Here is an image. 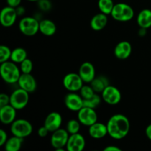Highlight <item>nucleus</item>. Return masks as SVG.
Instances as JSON below:
<instances>
[{"label": "nucleus", "instance_id": "obj_39", "mask_svg": "<svg viewBox=\"0 0 151 151\" xmlns=\"http://www.w3.org/2000/svg\"><path fill=\"white\" fill-rule=\"evenodd\" d=\"M145 134L147 138L151 141V124L147 125V127L145 129Z\"/></svg>", "mask_w": 151, "mask_h": 151}, {"label": "nucleus", "instance_id": "obj_6", "mask_svg": "<svg viewBox=\"0 0 151 151\" xmlns=\"http://www.w3.org/2000/svg\"><path fill=\"white\" fill-rule=\"evenodd\" d=\"M29 94V92L22 88H17L10 96V104L16 110L23 109L28 104Z\"/></svg>", "mask_w": 151, "mask_h": 151}, {"label": "nucleus", "instance_id": "obj_23", "mask_svg": "<svg viewBox=\"0 0 151 151\" xmlns=\"http://www.w3.org/2000/svg\"><path fill=\"white\" fill-rule=\"evenodd\" d=\"M24 139L13 136L7 140L4 144V150L6 151H19L21 149Z\"/></svg>", "mask_w": 151, "mask_h": 151}, {"label": "nucleus", "instance_id": "obj_29", "mask_svg": "<svg viewBox=\"0 0 151 151\" xmlns=\"http://www.w3.org/2000/svg\"><path fill=\"white\" fill-rule=\"evenodd\" d=\"M11 53L12 51L8 47L5 45H1L0 47V63H4L10 59Z\"/></svg>", "mask_w": 151, "mask_h": 151}, {"label": "nucleus", "instance_id": "obj_20", "mask_svg": "<svg viewBox=\"0 0 151 151\" xmlns=\"http://www.w3.org/2000/svg\"><path fill=\"white\" fill-rule=\"evenodd\" d=\"M108 23L107 15L103 13L95 15L90 22V26L93 30L100 31L106 27Z\"/></svg>", "mask_w": 151, "mask_h": 151}, {"label": "nucleus", "instance_id": "obj_19", "mask_svg": "<svg viewBox=\"0 0 151 151\" xmlns=\"http://www.w3.org/2000/svg\"><path fill=\"white\" fill-rule=\"evenodd\" d=\"M88 134L94 139H102L108 134L107 125L101 122H95L88 127Z\"/></svg>", "mask_w": 151, "mask_h": 151}, {"label": "nucleus", "instance_id": "obj_16", "mask_svg": "<svg viewBox=\"0 0 151 151\" xmlns=\"http://www.w3.org/2000/svg\"><path fill=\"white\" fill-rule=\"evenodd\" d=\"M16 109L10 104L0 107V120L4 125H11L16 120Z\"/></svg>", "mask_w": 151, "mask_h": 151}, {"label": "nucleus", "instance_id": "obj_4", "mask_svg": "<svg viewBox=\"0 0 151 151\" xmlns=\"http://www.w3.org/2000/svg\"><path fill=\"white\" fill-rule=\"evenodd\" d=\"M10 131L13 136L24 139L32 134V126L26 119H16L10 125Z\"/></svg>", "mask_w": 151, "mask_h": 151}, {"label": "nucleus", "instance_id": "obj_37", "mask_svg": "<svg viewBox=\"0 0 151 151\" xmlns=\"http://www.w3.org/2000/svg\"><path fill=\"white\" fill-rule=\"evenodd\" d=\"M104 151H121V149L119 147H116V146H111L109 145L108 147H105Z\"/></svg>", "mask_w": 151, "mask_h": 151}, {"label": "nucleus", "instance_id": "obj_8", "mask_svg": "<svg viewBox=\"0 0 151 151\" xmlns=\"http://www.w3.org/2000/svg\"><path fill=\"white\" fill-rule=\"evenodd\" d=\"M83 81L81 78L79 74L77 73H69L63 78V86L68 91H80L82 88Z\"/></svg>", "mask_w": 151, "mask_h": 151}, {"label": "nucleus", "instance_id": "obj_26", "mask_svg": "<svg viewBox=\"0 0 151 151\" xmlns=\"http://www.w3.org/2000/svg\"><path fill=\"white\" fill-rule=\"evenodd\" d=\"M97 4L101 13L106 15L111 14L114 7L113 0H99Z\"/></svg>", "mask_w": 151, "mask_h": 151}, {"label": "nucleus", "instance_id": "obj_18", "mask_svg": "<svg viewBox=\"0 0 151 151\" xmlns=\"http://www.w3.org/2000/svg\"><path fill=\"white\" fill-rule=\"evenodd\" d=\"M131 52H132L131 44L126 41L118 43L114 48L115 56L120 60H125L130 57Z\"/></svg>", "mask_w": 151, "mask_h": 151}, {"label": "nucleus", "instance_id": "obj_1", "mask_svg": "<svg viewBox=\"0 0 151 151\" xmlns=\"http://www.w3.org/2000/svg\"><path fill=\"white\" fill-rule=\"evenodd\" d=\"M108 134L114 139L125 138L130 131L129 119L125 115L117 114L109 119L107 124Z\"/></svg>", "mask_w": 151, "mask_h": 151}, {"label": "nucleus", "instance_id": "obj_34", "mask_svg": "<svg viewBox=\"0 0 151 151\" xmlns=\"http://www.w3.org/2000/svg\"><path fill=\"white\" fill-rule=\"evenodd\" d=\"M7 139V133L4 130H0V146H4Z\"/></svg>", "mask_w": 151, "mask_h": 151}, {"label": "nucleus", "instance_id": "obj_33", "mask_svg": "<svg viewBox=\"0 0 151 151\" xmlns=\"http://www.w3.org/2000/svg\"><path fill=\"white\" fill-rule=\"evenodd\" d=\"M8 104H10V96L1 93L0 94V107H3Z\"/></svg>", "mask_w": 151, "mask_h": 151}, {"label": "nucleus", "instance_id": "obj_38", "mask_svg": "<svg viewBox=\"0 0 151 151\" xmlns=\"http://www.w3.org/2000/svg\"><path fill=\"white\" fill-rule=\"evenodd\" d=\"M16 13H17L18 16H22V15H23L25 12L24 8L20 5H19V7H16Z\"/></svg>", "mask_w": 151, "mask_h": 151}, {"label": "nucleus", "instance_id": "obj_32", "mask_svg": "<svg viewBox=\"0 0 151 151\" xmlns=\"http://www.w3.org/2000/svg\"><path fill=\"white\" fill-rule=\"evenodd\" d=\"M38 2V7L43 11H49L52 8V3L50 0H39Z\"/></svg>", "mask_w": 151, "mask_h": 151}, {"label": "nucleus", "instance_id": "obj_12", "mask_svg": "<svg viewBox=\"0 0 151 151\" xmlns=\"http://www.w3.org/2000/svg\"><path fill=\"white\" fill-rule=\"evenodd\" d=\"M64 103L69 110L78 112L83 107V98L76 93L71 92L65 97Z\"/></svg>", "mask_w": 151, "mask_h": 151}, {"label": "nucleus", "instance_id": "obj_36", "mask_svg": "<svg viewBox=\"0 0 151 151\" xmlns=\"http://www.w3.org/2000/svg\"><path fill=\"white\" fill-rule=\"evenodd\" d=\"M7 3V5L10 6L12 7H17L20 5L22 0H6Z\"/></svg>", "mask_w": 151, "mask_h": 151}, {"label": "nucleus", "instance_id": "obj_24", "mask_svg": "<svg viewBox=\"0 0 151 151\" xmlns=\"http://www.w3.org/2000/svg\"><path fill=\"white\" fill-rule=\"evenodd\" d=\"M90 84L94 91L97 94L103 92V90L109 85L108 80L103 76L97 77V78L95 77V78L90 83Z\"/></svg>", "mask_w": 151, "mask_h": 151}, {"label": "nucleus", "instance_id": "obj_2", "mask_svg": "<svg viewBox=\"0 0 151 151\" xmlns=\"http://www.w3.org/2000/svg\"><path fill=\"white\" fill-rule=\"evenodd\" d=\"M21 70L16 63L13 61H5L1 63L0 73L4 82L7 83H18L21 76Z\"/></svg>", "mask_w": 151, "mask_h": 151}, {"label": "nucleus", "instance_id": "obj_14", "mask_svg": "<svg viewBox=\"0 0 151 151\" xmlns=\"http://www.w3.org/2000/svg\"><path fill=\"white\" fill-rule=\"evenodd\" d=\"M19 88L25 90L29 93H32L37 88V83L35 78L31 73H22L18 81Z\"/></svg>", "mask_w": 151, "mask_h": 151}, {"label": "nucleus", "instance_id": "obj_3", "mask_svg": "<svg viewBox=\"0 0 151 151\" xmlns=\"http://www.w3.org/2000/svg\"><path fill=\"white\" fill-rule=\"evenodd\" d=\"M111 15L114 19L118 22H128L134 18V11L128 4L118 3L114 4Z\"/></svg>", "mask_w": 151, "mask_h": 151}, {"label": "nucleus", "instance_id": "obj_21", "mask_svg": "<svg viewBox=\"0 0 151 151\" xmlns=\"http://www.w3.org/2000/svg\"><path fill=\"white\" fill-rule=\"evenodd\" d=\"M56 25L50 19H43L39 22V31L46 36H52L56 32Z\"/></svg>", "mask_w": 151, "mask_h": 151}, {"label": "nucleus", "instance_id": "obj_28", "mask_svg": "<svg viewBox=\"0 0 151 151\" xmlns=\"http://www.w3.org/2000/svg\"><path fill=\"white\" fill-rule=\"evenodd\" d=\"M81 124L78 119H70L66 125V131L69 134H78L81 128Z\"/></svg>", "mask_w": 151, "mask_h": 151}, {"label": "nucleus", "instance_id": "obj_7", "mask_svg": "<svg viewBox=\"0 0 151 151\" xmlns=\"http://www.w3.org/2000/svg\"><path fill=\"white\" fill-rule=\"evenodd\" d=\"M70 134L66 130L59 128L52 132L50 139L51 145L57 151H64Z\"/></svg>", "mask_w": 151, "mask_h": 151}, {"label": "nucleus", "instance_id": "obj_40", "mask_svg": "<svg viewBox=\"0 0 151 151\" xmlns=\"http://www.w3.org/2000/svg\"><path fill=\"white\" fill-rule=\"evenodd\" d=\"M27 1H39V0H27Z\"/></svg>", "mask_w": 151, "mask_h": 151}, {"label": "nucleus", "instance_id": "obj_13", "mask_svg": "<svg viewBox=\"0 0 151 151\" xmlns=\"http://www.w3.org/2000/svg\"><path fill=\"white\" fill-rule=\"evenodd\" d=\"M85 146L86 141L83 136L78 133L69 135L66 147L68 151H82Z\"/></svg>", "mask_w": 151, "mask_h": 151}, {"label": "nucleus", "instance_id": "obj_11", "mask_svg": "<svg viewBox=\"0 0 151 151\" xmlns=\"http://www.w3.org/2000/svg\"><path fill=\"white\" fill-rule=\"evenodd\" d=\"M17 16L16 8L7 5L1 10L0 13V22L4 27H10L14 24Z\"/></svg>", "mask_w": 151, "mask_h": 151}, {"label": "nucleus", "instance_id": "obj_5", "mask_svg": "<svg viewBox=\"0 0 151 151\" xmlns=\"http://www.w3.org/2000/svg\"><path fill=\"white\" fill-rule=\"evenodd\" d=\"M19 30L27 36H33L39 31V22L35 18L24 17L19 24Z\"/></svg>", "mask_w": 151, "mask_h": 151}, {"label": "nucleus", "instance_id": "obj_17", "mask_svg": "<svg viewBox=\"0 0 151 151\" xmlns=\"http://www.w3.org/2000/svg\"><path fill=\"white\" fill-rule=\"evenodd\" d=\"M78 74L83 82L90 83L95 78V69L91 63L84 62L80 66Z\"/></svg>", "mask_w": 151, "mask_h": 151}, {"label": "nucleus", "instance_id": "obj_25", "mask_svg": "<svg viewBox=\"0 0 151 151\" xmlns=\"http://www.w3.org/2000/svg\"><path fill=\"white\" fill-rule=\"evenodd\" d=\"M26 58H27V53L24 48L18 47L12 50L10 60L14 63H21Z\"/></svg>", "mask_w": 151, "mask_h": 151}, {"label": "nucleus", "instance_id": "obj_9", "mask_svg": "<svg viewBox=\"0 0 151 151\" xmlns=\"http://www.w3.org/2000/svg\"><path fill=\"white\" fill-rule=\"evenodd\" d=\"M78 119L82 125L89 127L97 122V114L94 109L83 106L78 111Z\"/></svg>", "mask_w": 151, "mask_h": 151}, {"label": "nucleus", "instance_id": "obj_27", "mask_svg": "<svg viewBox=\"0 0 151 151\" xmlns=\"http://www.w3.org/2000/svg\"><path fill=\"white\" fill-rule=\"evenodd\" d=\"M101 97L97 93H95L91 97L88 99H83V106L95 109L101 103Z\"/></svg>", "mask_w": 151, "mask_h": 151}, {"label": "nucleus", "instance_id": "obj_10", "mask_svg": "<svg viewBox=\"0 0 151 151\" xmlns=\"http://www.w3.org/2000/svg\"><path fill=\"white\" fill-rule=\"evenodd\" d=\"M103 100L111 106L117 105L120 102L122 95L121 92L116 87L109 85L101 93Z\"/></svg>", "mask_w": 151, "mask_h": 151}, {"label": "nucleus", "instance_id": "obj_30", "mask_svg": "<svg viewBox=\"0 0 151 151\" xmlns=\"http://www.w3.org/2000/svg\"><path fill=\"white\" fill-rule=\"evenodd\" d=\"M80 93H81V96L83 99H88L90 97H92L94 94H95V91H94V89L92 88V87L90 86H83L82 88L80 90Z\"/></svg>", "mask_w": 151, "mask_h": 151}, {"label": "nucleus", "instance_id": "obj_22", "mask_svg": "<svg viewBox=\"0 0 151 151\" xmlns=\"http://www.w3.org/2000/svg\"><path fill=\"white\" fill-rule=\"evenodd\" d=\"M137 23L142 28L148 29L151 27V10L144 9L137 16Z\"/></svg>", "mask_w": 151, "mask_h": 151}, {"label": "nucleus", "instance_id": "obj_31", "mask_svg": "<svg viewBox=\"0 0 151 151\" xmlns=\"http://www.w3.org/2000/svg\"><path fill=\"white\" fill-rule=\"evenodd\" d=\"M32 68H33V64L32 60L28 58H26L20 63V70L22 73H31Z\"/></svg>", "mask_w": 151, "mask_h": 151}, {"label": "nucleus", "instance_id": "obj_15", "mask_svg": "<svg viewBox=\"0 0 151 151\" xmlns=\"http://www.w3.org/2000/svg\"><path fill=\"white\" fill-rule=\"evenodd\" d=\"M62 124V116L58 112H51L47 115L44 120V125L50 132H54L60 128Z\"/></svg>", "mask_w": 151, "mask_h": 151}, {"label": "nucleus", "instance_id": "obj_35", "mask_svg": "<svg viewBox=\"0 0 151 151\" xmlns=\"http://www.w3.org/2000/svg\"><path fill=\"white\" fill-rule=\"evenodd\" d=\"M49 132L50 131H48L47 128L45 126H42V127H40L38 130V135L40 137H45L48 135Z\"/></svg>", "mask_w": 151, "mask_h": 151}]
</instances>
